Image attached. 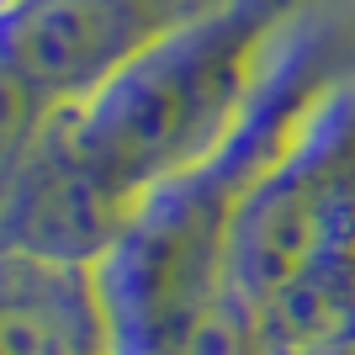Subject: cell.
I'll use <instances>...</instances> for the list:
<instances>
[{
  "mask_svg": "<svg viewBox=\"0 0 355 355\" xmlns=\"http://www.w3.org/2000/svg\"><path fill=\"white\" fill-rule=\"evenodd\" d=\"M313 48L297 37L250 128L196 175L164 186L133 212L122 239L96 260L117 355H266L228 270V228L244 186L297 133L318 96Z\"/></svg>",
  "mask_w": 355,
  "mask_h": 355,
  "instance_id": "obj_1",
  "label": "cell"
},
{
  "mask_svg": "<svg viewBox=\"0 0 355 355\" xmlns=\"http://www.w3.org/2000/svg\"><path fill=\"white\" fill-rule=\"evenodd\" d=\"M297 16L302 0H223L48 122L74 164L122 212H138L250 128L297 43Z\"/></svg>",
  "mask_w": 355,
  "mask_h": 355,
  "instance_id": "obj_2",
  "label": "cell"
},
{
  "mask_svg": "<svg viewBox=\"0 0 355 355\" xmlns=\"http://www.w3.org/2000/svg\"><path fill=\"white\" fill-rule=\"evenodd\" d=\"M228 270L266 355L355 345V85L334 80L244 186Z\"/></svg>",
  "mask_w": 355,
  "mask_h": 355,
  "instance_id": "obj_3",
  "label": "cell"
},
{
  "mask_svg": "<svg viewBox=\"0 0 355 355\" xmlns=\"http://www.w3.org/2000/svg\"><path fill=\"white\" fill-rule=\"evenodd\" d=\"M218 6L223 0H0V74L48 112L80 106L154 43Z\"/></svg>",
  "mask_w": 355,
  "mask_h": 355,
  "instance_id": "obj_4",
  "label": "cell"
},
{
  "mask_svg": "<svg viewBox=\"0 0 355 355\" xmlns=\"http://www.w3.org/2000/svg\"><path fill=\"white\" fill-rule=\"evenodd\" d=\"M0 355H117L96 266L0 250Z\"/></svg>",
  "mask_w": 355,
  "mask_h": 355,
  "instance_id": "obj_5",
  "label": "cell"
},
{
  "mask_svg": "<svg viewBox=\"0 0 355 355\" xmlns=\"http://www.w3.org/2000/svg\"><path fill=\"white\" fill-rule=\"evenodd\" d=\"M48 122V106L21 90L11 74H0V207H6V196H11V180L21 170V159L32 154L37 133H43Z\"/></svg>",
  "mask_w": 355,
  "mask_h": 355,
  "instance_id": "obj_6",
  "label": "cell"
},
{
  "mask_svg": "<svg viewBox=\"0 0 355 355\" xmlns=\"http://www.w3.org/2000/svg\"><path fill=\"white\" fill-rule=\"evenodd\" d=\"M292 355H355V345H329V350H292Z\"/></svg>",
  "mask_w": 355,
  "mask_h": 355,
  "instance_id": "obj_7",
  "label": "cell"
}]
</instances>
